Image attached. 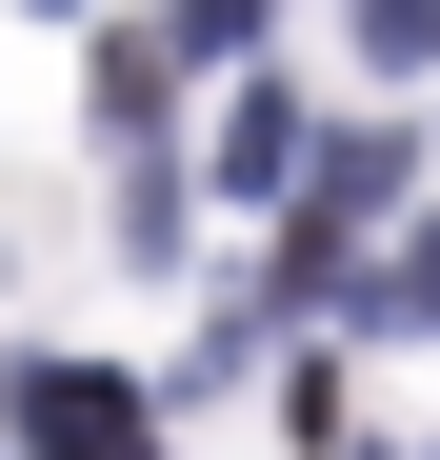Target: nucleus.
Returning <instances> with one entry per match:
<instances>
[{
  "label": "nucleus",
  "mask_w": 440,
  "mask_h": 460,
  "mask_svg": "<svg viewBox=\"0 0 440 460\" xmlns=\"http://www.w3.org/2000/svg\"><path fill=\"white\" fill-rule=\"evenodd\" d=\"M21 420H40L60 460H120V440H140V401H120V380H40V401H21Z\"/></svg>",
  "instance_id": "obj_1"
}]
</instances>
